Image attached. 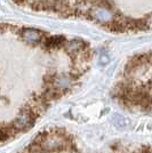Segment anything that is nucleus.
Returning <instances> with one entry per match:
<instances>
[{
    "instance_id": "obj_5",
    "label": "nucleus",
    "mask_w": 152,
    "mask_h": 153,
    "mask_svg": "<svg viewBox=\"0 0 152 153\" xmlns=\"http://www.w3.org/2000/svg\"><path fill=\"white\" fill-rule=\"evenodd\" d=\"M66 49L69 53L71 54H77L78 51H80L83 49V42L78 41V40H75V41H70L68 46H66Z\"/></svg>"
},
{
    "instance_id": "obj_1",
    "label": "nucleus",
    "mask_w": 152,
    "mask_h": 153,
    "mask_svg": "<svg viewBox=\"0 0 152 153\" xmlns=\"http://www.w3.org/2000/svg\"><path fill=\"white\" fill-rule=\"evenodd\" d=\"M92 16L95 19L100 21L102 23H107L110 22L113 19V13L111 10H109L105 7H95L92 10Z\"/></svg>"
},
{
    "instance_id": "obj_3",
    "label": "nucleus",
    "mask_w": 152,
    "mask_h": 153,
    "mask_svg": "<svg viewBox=\"0 0 152 153\" xmlns=\"http://www.w3.org/2000/svg\"><path fill=\"white\" fill-rule=\"evenodd\" d=\"M22 38L29 44H37L41 40V33L38 30L33 29H25L22 32Z\"/></svg>"
},
{
    "instance_id": "obj_4",
    "label": "nucleus",
    "mask_w": 152,
    "mask_h": 153,
    "mask_svg": "<svg viewBox=\"0 0 152 153\" xmlns=\"http://www.w3.org/2000/svg\"><path fill=\"white\" fill-rule=\"evenodd\" d=\"M54 85H55V87H56L57 89H61V90L66 89L70 85H71V79L66 74H60V76H57L55 78Z\"/></svg>"
},
{
    "instance_id": "obj_2",
    "label": "nucleus",
    "mask_w": 152,
    "mask_h": 153,
    "mask_svg": "<svg viewBox=\"0 0 152 153\" xmlns=\"http://www.w3.org/2000/svg\"><path fill=\"white\" fill-rule=\"evenodd\" d=\"M32 121H33V118H32L30 112H22L15 119L14 127L16 129H19V130H23V129H26V128L30 127L32 125Z\"/></svg>"
}]
</instances>
